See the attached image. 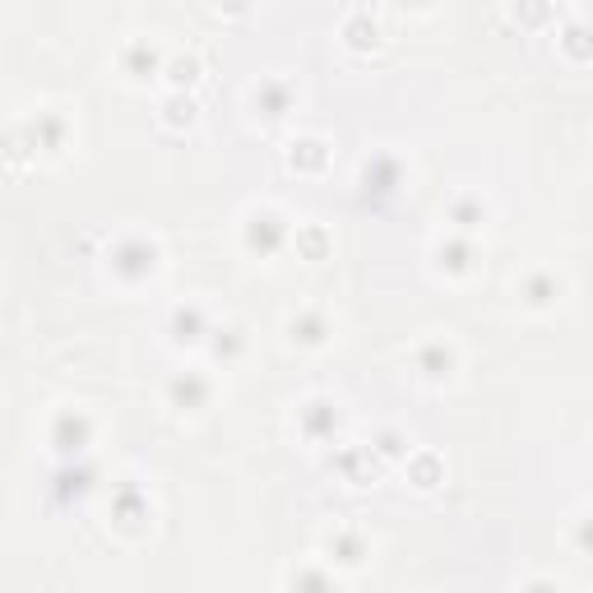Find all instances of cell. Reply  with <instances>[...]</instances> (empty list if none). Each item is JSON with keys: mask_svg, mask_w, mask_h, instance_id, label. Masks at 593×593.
I'll use <instances>...</instances> for the list:
<instances>
[{"mask_svg": "<svg viewBox=\"0 0 593 593\" xmlns=\"http://www.w3.org/2000/svg\"><path fill=\"white\" fill-rule=\"evenodd\" d=\"M51 450L61 454V460H79V454L89 450V441H93V418L84 408H61L51 418Z\"/></svg>", "mask_w": 593, "mask_h": 593, "instance_id": "4", "label": "cell"}, {"mask_svg": "<svg viewBox=\"0 0 593 593\" xmlns=\"http://www.w3.org/2000/svg\"><path fill=\"white\" fill-rule=\"evenodd\" d=\"M167 329H172V344H186V348L209 344V334H213V325H209V315H205L200 302L176 306V311H172V321H167Z\"/></svg>", "mask_w": 593, "mask_h": 593, "instance_id": "13", "label": "cell"}, {"mask_svg": "<svg viewBox=\"0 0 593 593\" xmlns=\"http://www.w3.org/2000/svg\"><path fill=\"white\" fill-rule=\"evenodd\" d=\"M437 269L450 274V279H468V274L478 269V246H473V236L450 232L445 242L437 246Z\"/></svg>", "mask_w": 593, "mask_h": 593, "instance_id": "10", "label": "cell"}, {"mask_svg": "<svg viewBox=\"0 0 593 593\" xmlns=\"http://www.w3.org/2000/svg\"><path fill=\"white\" fill-rule=\"evenodd\" d=\"M399 176H404L399 158H389V153H375L371 163L362 167V186H367V195H394V190H399Z\"/></svg>", "mask_w": 593, "mask_h": 593, "instance_id": "17", "label": "cell"}, {"mask_svg": "<svg viewBox=\"0 0 593 593\" xmlns=\"http://www.w3.org/2000/svg\"><path fill=\"white\" fill-rule=\"evenodd\" d=\"M367 557H371V543L362 538L358 528H334L325 538V561L334 570H362Z\"/></svg>", "mask_w": 593, "mask_h": 593, "instance_id": "9", "label": "cell"}, {"mask_svg": "<svg viewBox=\"0 0 593 593\" xmlns=\"http://www.w3.org/2000/svg\"><path fill=\"white\" fill-rule=\"evenodd\" d=\"M288 236H292V228H288V219L279 209H251L242 219V246L251 255H260V260L279 255L288 246Z\"/></svg>", "mask_w": 593, "mask_h": 593, "instance_id": "2", "label": "cell"}, {"mask_svg": "<svg viewBox=\"0 0 593 593\" xmlns=\"http://www.w3.org/2000/svg\"><path fill=\"white\" fill-rule=\"evenodd\" d=\"M570 538H575V547L584 551V557H593V515H584V520L575 524V533H570Z\"/></svg>", "mask_w": 593, "mask_h": 593, "instance_id": "29", "label": "cell"}, {"mask_svg": "<svg viewBox=\"0 0 593 593\" xmlns=\"http://www.w3.org/2000/svg\"><path fill=\"white\" fill-rule=\"evenodd\" d=\"M209 352H213V362H236L246 352V329L242 325H213V334H209Z\"/></svg>", "mask_w": 593, "mask_h": 593, "instance_id": "22", "label": "cell"}, {"mask_svg": "<svg viewBox=\"0 0 593 593\" xmlns=\"http://www.w3.org/2000/svg\"><path fill=\"white\" fill-rule=\"evenodd\" d=\"M195 116H200V103H195L190 93H167V103H163V126L182 130V126H195Z\"/></svg>", "mask_w": 593, "mask_h": 593, "instance_id": "27", "label": "cell"}, {"mask_svg": "<svg viewBox=\"0 0 593 593\" xmlns=\"http://www.w3.org/2000/svg\"><path fill=\"white\" fill-rule=\"evenodd\" d=\"M107 269H112V279H121L126 288H140L163 269V246L144 232H126L107 246Z\"/></svg>", "mask_w": 593, "mask_h": 593, "instance_id": "1", "label": "cell"}, {"mask_svg": "<svg viewBox=\"0 0 593 593\" xmlns=\"http://www.w3.org/2000/svg\"><path fill=\"white\" fill-rule=\"evenodd\" d=\"M371 450L381 454V460H404V454H408V445H404L399 431H381V437L371 441Z\"/></svg>", "mask_w": 593, "mask_h": 593, "instance_id": "28", "label": "cell"}, {"mask_svg": "<svg viewBox=\"0 0 593 593\" xmlns=\"http://www.w3.org/2000/svg\"><path fill=\"white\" fill-rule=\"evenodd\" d=\"M28 135V149L33 153H47V158H61L66 149H70V135H74V126H70V116L61 112V107H47V112H37L28 126H19Z\"/></svg>", "mask_w": 593, "mask_h": 593, "instance_id": "3", "label": "cell"}, {"mask_svg": "<svg viewBox=\"0 0 593 593\" xmlns=\"http://www.w3.org/2000/svg\"><path fill=\"white\" fill-rule=\"evenodd\" d=\"M292 246H296V260H329V246H334V236H329V228H321V223H302L296 228V236H292Z\"/></svg>", "mask_w": 593, "mask_h": 593, "instance_id": "21", "label": "cell"}, {"mask_svg": "<svg viewBox=\"0 0 593 593\" xmlns=\"http://www.w3.org/2000/svg\"><path fill=\"white\" fill-rule=\"evenodd\" d=\"M163 74H167L172 93H190L195 84H200V56H190V51H176L172 61L163 66Z\"/></svg>", "mask_w": 593, "mask_h": 593, "instance_id": "24", "label": "cell"}, {"mask_svg": "<svg viewBox=\"0 0 593 593\" xmlns=\"http://www.w3.org/2000/svg\"><path fill=\"white\" fill-rule=\"evenodd\" d=\"M112 524L126 533V538H140V533L153 528V505L140 487H121L112 497Z\"/></svg>", "mask_w": 593, "mask_h": 593, "instance_id": "5", "label": "cell"}, {"mask_svg": "<svg viewBox=\"0 0 593 593\" xmlns=\"http://www.w3.org/2000/svg\"><path fill=\"white\" fill-rule=\"evenodd\" d=\"M561 302V279L551 269H528L520 279V306L524 311H551Z\"/></svg>", "mask_w": 593, "mask_h": 593, "instance_id": "12", "label": "cell"}, {"mask_svg": "<svg viewBox=\"0 0 593 593\" xmlns=\"http://www.w3.org/2000/svg\"><path fill=\"white\" fill-rule=\"evenodd\" d=\"M561 51L570 56V61H589L593 56V28L580 24V19H570V24L561 28Z\"/></svg>", "mask_w": 593, "mask_h": 593, "instance_id": "26", "label": "cell"}, {"mask_svg": "<svg viewBox=\"0 0 593 593\" xmlns=\"http://www.w3.org/2000/svg\"><path fill=\"white\" fill-rule=\"evenodd\" d=\"M412 367H418L427 385H445V381H454V371H460V352H454L450 339H427L412 352Z\"/></svg>", "mask_w": 593, "mask_h": 593, "instance_id": "6", "label": "cell"}, {"mask_svg": "<svg viewBox=\"0 0 593 593\" xmlns=\"http://www.w3.org/2000/svg\"><path fill=\"white\" fill-rule=\"evenodd\" d=\"M344 43L352 51H375L381 47V19H375L371 10H352L344 19Z\"/></svg>", "mask_w": 593, "mask_h": 593, "instance_id": "19", "label": "cell"}, {"mask_svg": "<svg viewBox=\"0 0 593 593\" xmlns=\"http://www.w3.org/2000/svg\"><path fill=\"white\" fill-rule=\"evenodd\" d=\"M334 468H339L352 487H367V482L381 478V454H375L371 445H348V450L334 454Z\"/></svg>", "mask_w": 593, "mask_h": 593, "instance_id": "14", "label": "cell"}, {"mask_svg": "<svg viewBox=\"0 0 593 593\" xmlns=\"http://www.w3.org/2000/svg\"><path fill=\"white\" fill-rule=\"evenodd\" d=\"M408 482L418 487V491H431L437 482H445L441 454H412V460H408Z\"/></svg>", "mask_w": 593, "mask_h": 593, "instance_id": "25", "label": "cell"}, {"mask_svg": "<svg viewBox=\"0 0 593 593\" xmlns=\"http://www.w3.org/2000/svg\"><path fill=\"white\" fill-rule=\"evenodd\" d=\"M288 167H292V172H306V176L325 172V167H329V144L315 140V135H302V140L288 144Z\"/></svg>", "mask_w": 593, "mask_h": 593, "instance_id": "18", "label": "cell"}, {"mask_svg": "<svg viewBox=\"0 0 593 593\" xmlns=\"http://www.w3.org/2000/svg\"><path fill=\"white\" fill-rule=\"evenodd\" d=\"M209 399H213V381L205 371H176L167 381V404L176 412H200L209 408Z\"/></svg>", "mask_w": 593, "mask_h": 593, "instance_id": "8", "label": "cell"}, {"mask_svg": "<svg viewBox=\"0 0 593 593\" xmlns=\"http://www.w3.org/2000/svg\"><path fill=\"white\" fill-rule=\"evenodd\" d=\"M121 66L130 79H153V74H163V56H158L153 43H144V37H130V43L121 47Z\"/></svg>", "mask_w": 593, "mask_h": 593, "instance_id": "16", "label": "cell"}, {"mask_svg": "<svg viewBox=\"0 0 593 593\" xmlns=\"http://www.w3.org/2000/svg\"><path fill=\"white\" fill-rule=\"evenodd\" d=\"M283 334H288V344H296V348H325L334 325H329V315L321 306H296L283 321Z\"/></svg>", "mask_w": 593, "mask_h": 593, "instance_id": "7", "label": "cell"}, {"mask_svg": "<svg viewBox=\"0 0 593 593\" xmlns=\"http://www.w3.org/2000/svg\"><path fill=\"white\" fill-rule=\"evenodd\" d=\"M296 431H302L306 441H334V431H339V408L329 399H306L302 412H296Z\"/></svg>", "mask_w": 593, "mask_h": 593, "instance_id": "15", "label": "cell"}, {"mask_svg": "<svg viewBox=\"0 0 593 593\" xmlns=\"http://www.w3.org/2000/svg\"><path fill=\"white\" fill-rule=\"evenodd\" d=\"M288 593H339V589H334V580H329L325 566L306 561V566L288 570Z\"/></svg>", "mask_w": 593, "mask_h": 593, "instance_id": "23", "label": "cell"}, {"mask_svg": "<svg viewBox=\"0 0 593 593\" xmlns=\"http://www.w3.org/2000/svg\"><path fill=\"white\" fill-rule=\"evenodd\" d=\"M445 219L454 223V232H460V236H473V232H478V228L487 223V205L478 200V195H454Z\"/></svg>", "mask_w": 593, "mask_h": 593, "instance_id": "20", "label": "cell"}, {"mask_svg": "<svg viewBox=\"0 0 593 593\" xmlns=\"http://www.w3.org/2000/svg\"><path fill=\"white\" fill-rule=\"evenodd\" d=\"M520 593H561V584L557 580H528Z\"/></svg>", "mask_w": 593, "mask_h": 593, "instance_id": "30", "label": "cell"}, {"mask_svg": "<svg viewBox=\"0 0 593 593\" xmlns=\"http://www.w3.org/2000/svg\"><path fill=\"white\" fill-rule=\"evenodd\" d=\"M251 107L260 121H283V116L292 112V89H288V79H260V84L251 89Z\"/></svg>", "mask_w": 593, "mask_h": 593, "instance_id": "11", "label": "cell"}]
</instances>
